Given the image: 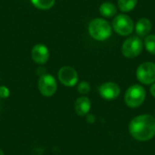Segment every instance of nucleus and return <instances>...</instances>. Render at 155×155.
I'll return each mask as SVG.
<instances>
[{
    "label": "nucleus",
    "mask_w": 155,
    "mask_h": 155,
    "mask_svg": "<svg viewBox=\"0 0 155 155\" xmlns=\"http://www.w3.org/2000/svg\"><path fill=\"white\" fill-rule=\"evenodd\" d=\"M129 132L133 138L140 142H146L155 135V118L150 114L134 117L129 124Z\"/></svg>",
    "instance_id": "1"
},
{
    "label": "nucleus",
    "mask_w": 155,
    "mask_h": 155,
    "mask_svg": "<svg viewBox=\"0 0 155 155\" xmlns=\"http://www.w3.org/2000/svg\"><path fill=\"white\" fill-rule=\"evenodd\" d=\"M111 25L103 18L93 19L88 25L90 35L97 41H105L112 35Z\"/></svg>",
    "instance_id": "2"
},
{
    "label": "nucleus",
    "mask_w": 155,
    "mask_h": 155,
    "mask_svg": "<svg viewBox=\"0 0 155 155\" xmlns=\"http://www.w3.org/2000/svg\"><path fill=\"white\" fill-rule=\"evenodd\" d=\"M145 97V89L140 84H134L126 90L124 94V102L130 108H138L143 104Z\"/></svg>",
    "instance_id": "3"
},
{
    "label": "nucleus",
    "mask_w": 155,
    "mask_h": 155,
    "mask_svg": "<svg viewBox=\"0 0 155 155\" xmlns=\"http://www.w3.org/2000/svg\"><path fill=\"white\" fill-rule=\"evenodd\" d=\"M143 48V43L140 36H131L127 38L122 46V53L126 58H134L141 54Z\"/></svg>",
    "instance_id": "4"
},
{
    "label": "nucleus",
    "mask_w": 155,
    "mask_h": 155,
    "mask_svg": "<svg viewBox=\"0 0 155 155\" xmlns=\"http://www.w3.org/2000/svg\"><path fill=\"white\" fill-rule=\"evenodd\" d=\"M113 28L118 35L126 36L133 33L134 29V24L130 16L124 14H121L114 18Z\"/></svg>",
    "instance_id": "5"
},
{
    "label": "nucleus",
    "mask_w": 155,
    "mask_h": 155,
    "mask_svg": "<svg viewBox=\"0 0 155 155\" xmlns=\"http://www.w3.org/2000/svg\"><path fill=\"white\" fill-rule=\"evenodd\" d=\"M136 77L140 83L146 84V85L155 83L154 63L145 62L140 64L136 70Z\"/></svg>",
    "instance_id": "6"
},
{
    "label": "nucleus",
    "mask_w": 155,
    "mask_h": 155,
    "mask_svg": "<svg viewBox=\"0 0 155 155\" xmlns=\"http://www.w3.org/2000/svg\"><path fill=\"white\" fill-rule=\"evenodd\" d=\"M38 89L42 95L50 97L57 91V82L51 74H43L38 80Z\"/></svg>",
    "instance_id": "7"
},
{
    "label": "nucleus",
    "mask_w": 155,
    "mask_h": 155,
    "mask_svg": "<svg viewBox=\"0 0 155 155\" xmlns=\"http://www.w3.org/2000/svg\"><path fill=\"white\" fill-rule=\"evenodd\" d=\"M58 79L62 84L67 87H72L78 82V74L72 66H63L58 71Z\"/></svg>",
    "instance_id": "8"
},
{
    "label": "nucleus",
    "mask_w": 155,
    "mask_h": 155,
    "mask_svg": "<svg viewBox=\"0 0 155 155\" xmlns=\"http://www.w3.org/2000/svg\"><path fill=\"white\" fill-rule=\"evenodd\" d=\"M120 93L121 89L119 85L113 82L104 83L99 87V94L105 100H114L119 96Z\"/></svg>",
    "instance_id": "9"
},
{
    "label": "nucleus",
    "mask_w": 155,
    "mask_h": 155,
    "mask_svg": "<svg viewBox=\"0 0 155 155\" xmlns=\"http://www.w3.org/2000/svg\"><path fill=\"white\" fill-rule=\"evenodd\" d=\"M32 59L34 60L35 63L38 64H45L50 56V53L48 48L43 45V44H37L35 45L31 52Z\"/></svg>",
    "instance_id": "10"
},
{
    "label": "nucleus",
    "mask_w": 155,
    "mask_h": 155,
    "mask_svg": "<svg viewBox=\"0 0 155 155\" xmlns=\"http://www.w3.org/2000/svg\"><path fill=\"white\" fill-rule=\"evenodd\" d=\"M74 110L80 116L87 115L91 110V101L86 96H81L77 98L74 104Z\"/></svg>",
    "instance_id": "11"
},
{
    "label": "nucleus",
    "mask_w": 155,
    "mask_h": 155,
    "mask_svg": "<svg viewBox=\"0 0 155 155\" xmlns=\"http://www.w3.org/2000/svg\"><path fill=\"white\" fill-rule=\"evenodd\" d=\"M152 29V23L147 18H141L135 24V32L138 36H147Z\"/></svg>",
    "instance_id": "12"
},
{
    "label": "nucleus",
    "mask_w": 155,
    "mask_h": 155,
    "mask_svg": "<svg viewBox=\"0 0 155 155\" xmlns=\"http://www.w3.org/2000/svg\"><path fill=\"white\" fill-rule=\"evenodd\" d=\"M99 12L104 17H113V16H114L116 15L117 8L113 3L104 2L100 5Z\"/></svg>",
    "instance_id": "13"
},
{
    "label": "nucleus",
    "mask_w": 155,
    "mask_h": 155,
    "mask_svg": "<svg viewBox=\"0 0 155 155\" xmlns=\"http://www.w3.org/2000/svg\"><path fill=\"white\" fill-rule=\"evenodd\" d=\"M137 4V0H118V7L122 12L132 11Z\"/></svg>",
    "instance_id": "14"
},
{
    "label": "nucleus",
    "mask_w": 155,
    "mask_h": 155,
    "mask_svg": "<svg viewBox=\"0 0 155 155\" xmlns=\"http://www.w3.org/2000/svg\"><path fill=\"white\" fill-rule=\"evenodd\" d=\"M31 2L40 10H48L54 6L55 0H31Z\"/></svg>",
    "instance_id": "15"
},
{
    "label": "nucleus",
    "mask_w": 155,
    "mask_h": 155,
    "mask_svg": "<svg viewBox=\"0 0 155 155\" xmlns=\"http://www.w3.org/2000/svg\"><path fill=\"white\" fill-rule=\"evenodd\" d=\"M144 46L150 54H155V35H149L145 37Z\"/></svg>",
    "instance_id": "16"
},
{
    "label": "nucleus",
    "mask_w": 155,
    "mask_h": 155,
    "mask_svg": "<svg viewBox=\"0 0 155 155\" xmlns=\"http://www.w3.org/2000/svg\"><path fill=\"white\" fill-rule=\"evenodd\" d=\"M90 90H91V86H90L89 83H87V82L83 81L77 85V91L81 94H86L90 92Z\"/></svg>",
    "instance_id": "17"
},
{
    "label": "nucleus",
    "mask_w": 155,
    "mask_h": 155,
    "mask_svg": "<svg viewBox=\"0 0 155 155\" xmlns=\"http://www.w3.org/2000/svg\"><path fill=\"white\" fill-rule=\"evenodd\" d=\"M9 95H10L9 89L5 85H1L0 86V98L5 99V98L9 97Z\"/></svg>",
    "instance_id": "18"
},
{
    "label": "nucleus",
    "mask_w": 155,
    "mask_h": 155,
    "mask_svg": "<svg viewBox=\"0 0 155 155\" xmlns=\"http://www.w3.org/2000/svg\"><path fill=\"white\" fill-rule=\"evenodd\" d=\"M86 120H87V122L89 123V124H94V122H95V116L94 115V114H87V118H86Z\"/></svg>",
    "instance_id": "19"
},
{
    "label": "nucleus",
    "mask_w": 155,
    "mask_h": 155,
    "mask_svg": "<svg viewBox=\"0 0 155 155\" xmlns=\"http://www.w3.org/2000/svg\"><path fill=\"white\" fill-rule=\"evenodd\" d=\"M150 92H151V94L155 98V83L152 84V85L150 87Z\"/></svg>",
    "instance_id": "20"
},
{
    "label": "nucleus",
    "mask_w": 155,
    "mask_h": 155,
    "mask_svg": "<svg viewBox=\"0 0 155 155\" xmlns=\"http://www.w3.org/2000/svg\"><path fill=\"white\" fill-rule=\"evenodd\" d=\"M0 155H5V153H4V152H3L2 149H0Z\"/></svg>",
    "instance_id": "21"
}]
</instances>
